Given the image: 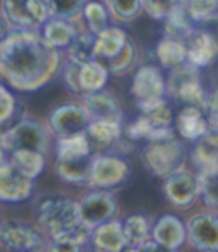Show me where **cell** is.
Listing matches in <instances>:
<instances>
[{"instance_id": "1", "label": "cell", "mask_w": 218, "mask_h": 252, "mask_svg": "<svg viewBox=\"0 0 218 252\" xmlns=\"http://www.w3.org/2000/svg\"><path fill=\"white\" fill-rule=\"evenodd\" d=\"M59 67V49L37 30H14L0 42V75L17 90L43 87Z\"/></svg>"}, {"instance_id": "2", "label": "cell", "mask_w": 218, "mask_h": 252, "mask_svg": "<svg viewBox=\"0 0 218 252\" xmlns=\"http://www.w3.org/2000/svg\"><path fill=\"white\" fill-rule=\"evenodd\" d=\"M184 158V146L174 136L151 140L142 151V160L148 170L161 178H168L181 170Z\"/></svg>"}, {"instance_id": "3", "label": "cell", "mask_w": 218, "mask_h": 252, "mask_svg": "<svg viewBox=\"0 0 218 252\" xmlns=\"http://www.w3.org/2000/svg\"><path fill=\"white\" fill-rule=\"evenodd\" d=\"M39 221L52 239L73 233L82 225L78 203L68 198L45 200L39 206Z\"/></svg>"}, {"instance_id": "4", "label": "cell", "mask_w": 218, "mask_h": 252, "mask_svg": "<svg viewBox=\"0 0 218 252\" xmlns=\"http://www.w3.org/2000/svg\"><path fill=\"white\" fill-rule=\"evenodd\" d=\"M168 93L185 106L202 108L206 93L200 82L199 67L185 62L184 64L172 69L168 79Z\"/></svg>"}, {"instance_id": "5", "label": "cell", "mask_w": 218, "mask_h": 252, "mask_svg": "<svg viewBox=\"0 0 218 252\" xmlns=\"http://www.w3.org/2000/svg\"><path fill=\"white\" fill-rule=\"evenodd\" d=\"M3 15L15 30H37L52 17L49 0H5Z\"/></svg>"}, {"instance_id": "6", "label": "cell", "mask_w": 218, "mask_h": 252, "mask_svg": "<svg viewBox=\"0 0 218 252\" xmlns=\"http://www.w3.org/2000/svg\"><path fill=\"white\" fill-rule=\"evenodd\" d=\"M0 142H2L6 154L17 149H32L45 154L48 137L40 124L23 120L6 130L0 137Z\"/></svg>"}, {"instance_id": "7", "label": "cell", "mask_w": 218, "mask_h": 252, "mask_svg": "<svg viewBox=\"0 0 218 252\" xmlns=\"http://www.w3.org/2000/svg\"><path fill=\"white\" fill-rule=\"evenodd\" d=\"M132 93L138 100L139 108H145L160 100H165L168 93V81L155 66L146 64L136 72L132 82Z\"/></svg>"}, {"instance_id": "8", "label": "cell", "mask_w": 218, "mask_h": 252, "mask_svg": "<svg viewBox=\"0 0 218 252\" xmlns=\"http://www.w3.org/2000/svg\"><path fill=\"white\" fill-rule=\"evenodd\" d=\"M0 246L5 252H42L43 240L35 228L18 221H6L0 225Z\"/></svg>"}, {"instance_id": "9", "label": "cell", "mask_w": 218, "mask_h": 252, "mask_svg": "<svg viewBox=\"0 0 218 252\" xmlns=\"http://www.w3.org/2000/svg\"><path fill=\"white\" fill-rule=\"evenodd\" d=\"M78 208L81 222L91 230L111 221L117 211L115 200L111 194L105 191H96L88 194L82 198L81 203H78Z\"/></svg>"}, {"instance_id": "10", "label": "cell", "mask_w": 218, "mask_h": 252, "mask_svg": "<svg viewBox=\"0 0 218 252\" xmlns=\"http://www.w3.org/2000/svg\"><path fill=\"white\" fill-rule=\"evenodd\" d=\"M90 118L84 108L76 105H65L54 111L49 117V126L59 139H69L85 134Z\"/></svg>"}, {"instance_id": "11", "label": "cell", "mask_w": 218, "mask_h": 252, "mask_svg": "<svg viewBox=\"0 0 218 252\" xmlns=\"http://www.w3.org/2000/svg\"><path fill=\"white\" fill-rule=\"evenodd\" d=\"M33 179L20 172L9 161L0 164V200L8 203H18L30 197Z\"/></svg>"}, {"instance_id": "12", "label": "cell", "mask_w": 218, "mask_h": 252, "mask_svg": "<svg viewBox=\"0 0 218 252\" xmlns=\"http://www.w3.org/2000/svg\"><path fill=\"white\" fill-rule=\"evenodd\" d=\"M187 237L200 252H218V218L199 214L187 224Z\"/></svg>"}, {"instance_id": "13", "label": "cell", "mask_w": 218, "mask_h": 252, "mask_svg": "<svg viewBox=\"0 0 218 252\" xmlns=\"http://www.w3.org/2000/svg\"><path fill=\"white\" fill-rule=\"evenodd\" d=\"M129 173L127 164L112 156H100L93 160L90 182L97 188H112L120 185Z\"/></svg>"}, {"instance_id": "14", "label": "cell", "mask_w": 218, "mask_h": 252, "mask_svg": "<svg viewBox=\"0 0 218 252\" xmlns=\"http://www.w3.org/2000/svg\"><path fill=\"white\" fill-rule=\"evenodd\" d=\"M187 62L196 67L209 66L218 56V39L208 30L196 29L185 40Z\"/></svg>"}, {"instance_id": "15", "label": "cell", "mask_w": 218, "mask_h": 252, "mask_svg": "<svg viewBox=\"0 0 218 252\" xmlns=\"http://www.w3.org/2000/svg\"><path fill=\"white\" fill-rule=\"evenodd\" d=\"M168 198L177 206H188L199 194V179L185 170H178L168 176L165 184Z\"/></svg>"}, {"instance_id": "16", "label": "cell", "mask_w": 218, "mask_h": 252, "mask_svg": "<svg viewBox=\"0 0 218 252\" xmlns=\"http://www.w3.org/2000/svg\"><path fill=\"white\" fill-rule=\"evenodd\" d=\"M82 108L87 112L90 121H109L121 124L123 114L115 100L106 93L96 91L85 94Z\"/></svg>"}, {"instance_id": "17", "label": "cell", "mask_w": 218, "mask_h": 252, "mask_svg": "<svg viewBox=\"0 0 218 252\" xmlns=\"http://www.w3.org/2000/svg\"><path fill=\"white\" fill-rule=\"evenodd\" d=\"M93 252H123L127 246L123 224L117 221H108L96 227L91 233Z\"/></svg>"}, {"instance_id": "18", "label": "cell", "mask_w": 218, "mask_h": 252, "mask_svg": "<svg viewBox=\"0 0 218 252\" xmlns=\"http://www.w3.org/2000/svg\"><path fill=\"white\" fill-rule=\"evenodd\" d=\"M187 237V227L177 217L166 215L157 221L152 228V240L177 251Z\"/></svg>"}, {"instance_id": "19", "label": "cell", "mask_w": 218, "mask_h": 252, "mask_svg": "<svg viewBox=\"0 0 218 252\" xmlns=\"http://www.w3.org/2000/svg\"><path fill=\"white\" fill-rule=\"evenodd\" d=\"M91 154L87 156H69V157H57L56 169L62 179L73 184L90 182L91 167H93Z\"/></svg>"}, {"instance_id": "20", "label": "cell", "mask_w": 218, "mask_h": 252, "mask_svg": "<svg viewBox=\"0 0 218 252\" xmlns=\"http://www.w3.org/2000/svg\"><path fill=\"white\" fill-rule=\"evenodd\" d=\"M191 156L200 172L218 170V131L209 128L199 140H196Z\"/></svg>"}, {"instance_id": "21", "label": "cell", "mask_w": 218, "mask_h": 252, "mask_svg": "<svg viewBox=\"0 0 218 252\" xmlns=\"http://www.w3.org/2000/svg\"><path fill=\"white\" fill-rule=\"evenodd\" d=\"M129 42L127 34L124 30L118 27H108L100 34L96 36V45H94V60L102 63L105 60H109L115 57L118 53L123 51V48Z\"/></svg>"}, {"instance_id": "22", "label": "cell", "mask_w": 218, "mask_h": 252, "mask_svg": "<svg viewBox=\"0 0 218 252\" xmlns=\"http://www.w3.org/2000/svg\"><path fill=\"white\" fill-rule=\"evenodd\" d=\"M177 128L184 139L196 142L209 130V126L202 108L185 106L177 117Z\"/></svg>"}, {"instance_id": "23", "label": "cell", "mask_w": 218, "mask_h": 252, "mask_svg": "<svg viewBox=\"0 0 218 252\" xmlns=\"http://www.w3.org/2000/svg\"><path fill=\"white\" fill-rule=\"evenodd\" d=\"M78 32L75 30L72 20L51 17L42 26V36L54 46V48H68L72 40L76 37Z\"/></svg>"}, {"instance_id": "24", "label": "cell", "mask_w": 218, "mask_h": 252, "mask_svg": "<svg viewBox=\"0 0 218 252\" xmlns=\"http://www.w3.org/2000/svg\"><path fill=\"white\" fill-rule=\"evenodd\" d=\"M109 78V72L96 60L79 64L78 70V88L81 94L102 91Z\"/></svg>"}, {"instance_id": "25", "label": "cell", "mask_w": 218, "mask_h": 252, "mask_svg": "<svg viewBox=\"0 0 218 252\" xmlns=\"http://www.w3.org/2000/svg\"><path fill=\"white\" fill-rule=\"evenodd\" d=\"M155 56L163 66L172 70L187 62V45L182 40L165 36L157 45Z\"/></svg>"}, {"instance_id": "26", "label": "cell", "mask_w": 218, "mask_h": 252, "mask_svg": "<svg viewBox=\"0 0 218 252\" xmlns=\"http://www.w3.org/2000/svg\"><path fill=\"white\" fill-rule=\"evenodd\" d=\"M142 115L149 121V124L154 127V130L161 136V137H172V109L169 103L165 100H160L157 103H152L149 106L141 108Z\"/></svg>"}, {"instance_id": "27", "label": "cell", "mask_w": 218, "mask_h": 252, "mask_svg": "<svg viewBox=\"0 0 218 252\" xmlns=\"http://www.w3.org/2000/svg\"><path fill=\"white\" fill-rule=\"evenodd\" d=\"M85 136L91 146L109 148L121 136V124L109 121H90Z\"/></svg>"}, {"instance_id": "28", "label": "cell", "mask_w": 218, "mask_h": 252, "mask_svg": "<svg viewBox=\"0 0 218 252\" xmlns=\"http://www.w3.org/2000/svg\"><path fill=\"white\" fill-rule=\"evenodd\" d=\"M9 156H11L9 163L14 164L20 172H23L26 176L32 179L37 178L45 167V157L39 151L17 149L9 153Z\"/></svg>"}, {"instance_id": "29", "label": "cell", "mask_w": 218, "mask_h": 252, "mask_svg": "<svg viewBox=\"0 0 218 252\" xmlns=\"http://www.w3.org/2000/svg\"><path fill=\"white\" fill-rule=\"evenodd\" d=\"M196 21L188 9L181 3L166 20V36L185 42L196 30Z\"/></svg>"}, {"instance_id": "30", "label": "cell", "mask_w": 218, "mask_h": 252, "mask_svg": "<svg viewBox=\"0 0 218 252\" xmlns=\"http://www.w3.org/2000/svg\"><path fill=\"white\" fill-rule=\"evenodd\" d=\"M94 45H96V34L91 32L78 33L72 43L68 46V54L71 62L84 64L94 60Z\"/></svg>"}, {"instance_id": "31", "label": "cell", "mask_w": 218, "mask_h": 252, "mask_svg": "<svg viewBox=\"0 0 218 252\" xmlns=\"http://www.w3.org/2000/svg\"><path fill=\"white\" fill-rule=\"evenodd\" d=\"M91 233L93 230L82 224L73 233L54 237L49 246V252H81L82 245L91 239Z\"/></svg>"}, {"instance_id": "32", "label": "cell", "mask_w": 218, "mask_h": 252, "mask_svg": "<svg viewBox=\"0 0 218 252\" xmlns=\"http://www.w3.org/2000/svg\"><path fill=\"white\" fill-rule=\"evenodd\" d=\"M123 233L127 246L138 248L148 240V234H149L148 221L142 215H132L123 222Z\"/></svg>"}, {"instance_id": "33", "label": "cell", "mask_w": 218, "mask_h": 252, "mask_svg": "<svg viewBox=\"0 0 218 252\" xmlns=\"http://www.w3.org/2000/svg\"><path fill=\"white\" fill-rule=\"evenodd\" d=\"M88 32H91L93 34H100L103 30H106L108 26V9L99 3V2H88L85 3L84 9H82Z\"/></svg>"}, {"instance_id": "34", "label": "cell", "mask_w": 218, "mask_h": 252, "mask_svg": "<svg viewBox=\"0 0 218 252\" xmlns=\"http://www.w3.org/2000/svg\"><path fill=\"white\" fill-rule=\"evenodd\" d=\"M199 179V194L209 206L218 208V170L215 172H200Z\"/></svg>"}, {"instance_id": "35", "label": "cell", "mask_w": 218, "mask_h": 252, "mask_svg": "<svg viewBox=\"0 0 218 252\" xmlns=\"http://www.w3.org/2000/svg\"><path fill=\"white\" fill-rule=\"evenodd\" d=\"M91 154V145L85 134L60 139L57 146V157H69V156H87Z\"/></svg>"}, {"instance_id": "36", "label": "cell", "mask_w": 218, "mask_h": 252, "mask_svg": "<svg viewBox=\"0 0 218 252\" xmlns=\"http://www.w3.org/2000/svg\"><path fill=\"white\" fill-rule=\"evenodd\" d=\"M196 23L208 21L218 12V0H181Z\"/></svg>"}, {"instance_id": "37", "label": "cell", "mask_w": 218, "mask_h": 252, "mask_svg": "<svg viewBox=\"0 0 218 252\" xmlns=\"http://www.w3.org/2000/svg\"><path fill=\"white\" fill-rule=\"evenodd\" d=\"M135 54H136L135 46H133V43L129 40V42L126 43V46L123 48V51H121V53H118V54H117L115 57H112V59L102 62L100 64H102L109 73H121V72L127 70V69L132 66V63L135 62Z\"/></svg>"}, {"instance_id": "38", "label": "cell", "mask_w": 218, "mask_h": 252, "mask_svg": "<svg viewBox=\"0 0 218 252\" xmlns=\"http://www.w3.org/2000/svg\"><path fill=\"white\" fill-rule=\"evenodd\" d=\"M87 0H49V9L52 17L73 20L82 12Z\"/></svg>"}, {"instance_id": "39", "label": "cell", "mask_w": 218, "mask_h": 252, "mask_svg": "<svg viewBox=\"0 0 218 252\" xmlns=\"http://www.w3.org/2000/svg\"><path fill=\"white\" fill-rule=\"evenodd\" d=\"M180 5L181 0H142L145 12L155 20H168Z\"/></svg>"}, {"instance_id": "40", "label": "cell", "mask_w": 218, "mask_h": 252, "mask_svg": "<svg viewBox=\"0 0 218 252\" xmlns=\"http://www.w3.org/2000/svg\"><path fill=\"white\" fill-rule=\"evenodd\" d=\"M106 3L111 12L121 20L135 18L142 8V0H106Z\"/></svg>"}, {"instance_id": "41", "label": "cell", "mask_w": 218, "mask_h": 252, "mask_svg": "<svg viewBox=\"0 0 218 252\" xmlns=\"http://www.w3.org/2000/svg\"><path fill=\"white\" fill-rule=\"evenodd\" d=\"M17 102L14 95L0 84V126L8 124L17 114Z\"/></svg>"}, {"instance_id": "42", "label": "cell", "mask_w": 218, "mask_h": 252, "mask_svg": "<svg viewBox=\"0 0 218 252\" xmlns=\"http://www.w3.org/2000/svg\"><path fill=\"white\" fill-rule=\"evenodd\" d=\"M202 111L206 117L209 128L218 131V90L206 94Z\"/></svg>"}, {"instance_id": "43", "label": "cell", "mask_w": 218, "mask_h": 252, "mask_svg": "<svg viewBox=\"0 0 218 252\" xmlns=\"http://www.w3.org/2000/svg\"><path fill=\"white\" fill-rule=\"evenodd\" d=\"M78 70H79V64L71 62L66 67H65V82L69 87L71 91L73 93H79L78 88Z\"/></svg>"}, {"instance_id": "44", "label": "cell", "mask_w": 218, "mask_h": 252, "mask_svg": "<svg viewBox=\"0 0 218 252\" xmlns=\"http://www.w3.org/2000/svg\"><path fill=\"white\" fill-rule=\"evenodd\" d=\"M138 251L139 252H175L174 249L163 246V245L157 243L155 240H146L145 243L138 246Z\"/></svg>"}, {"instance_id": "45", "label": "cell", "mask_w": 218, "mask_h": 252, "mask_svg": "<svg viewBox=\"0 0 218 252\" xmlns=\"http://www.w3.org/2000/svg\"><path fill=\"white\" fill-rule=\"evenodd\" d=\"M9 23L3 14H0V42H2L9 34Z\"/></svg>"}, {"instance_id": "46", "label": "cell", "mask_w": 218, "mask_h": 252, "mask_svg": "<svg viewBox=\"0 0 218 252\" xmlns=\"http://www.w3.org/2000/svg\"><path fill=\"white\" fill-rule=\"evenodd\" d=\"M5 156H6V151H5V148H3L2 142H0V164L3 163V160H5Z\"/></svg>"}]
</instances>
